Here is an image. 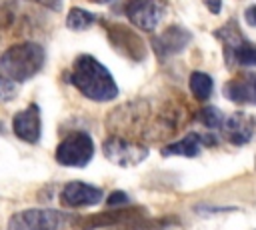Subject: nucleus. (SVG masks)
Listing matches in <instances>:
<instances>
[{
  "mask_svg": "<svg viewBox=\"0 0 256 230\" xmlns=\"http://www.w3.org/2000/svg\"><path fill=\"white\" fill-rule=\"evenodd\" d=\"M68 82L80 90L82 96L94 102H110L118 96V86L110 70L90 54L76 56L68 72Z\"/></svg>",
  "mask_w": 256,
  "mask_h": 230,
  "instance_id": "1",
  "label": "nucleus"
},
{
  "mask_svg": "<svg viewBox=\"0 0 256 230\" xmlns=\"http://www.w3.org/2000/svg\"><path fill=\"white\" fill-rule=\"evenodd\" d=\"M44 60L46 52L38 42H20L0 54V72L14 82H26L42 70Z\"/></svg>",
  "mask_w": 256,
  "mask_h": 230,
  "instance_id": "2",
  "label": "nucleus"
},
{
  "mask_svg": "<svg viewBox=\"0 0 256 230\" xmlns=\"http://www.w3.org/2000/svg\"><path fill=\"white\" fill-rule=\"evenodd\" d=\"M214 38L222 42L224 62L228 68L232 66H256V44L250 42L240 30L236 20H228L218 30H214Z\"/></svg>",
  "mask_w": 256,
  "mask_h": 230,
  "instance_id": "3",
  "label": "nucleus"
},
{
  "mask_svg": "<svg viewBox=\"0 0 256 230\" xmlns=\"http://www.w3.org/2000/svg\"><path fill=\"white\" fill-rule=\"evenodd\" d=\"M68 220H74L66 212L54 208H28L8 218V230H62Z\"/></svg>",
  "mask_w": 256,
  "mask_h": 230,
  "instance_id": "4",
  "label": "nucleus"
},
{
  "mask_svg": "<svg viewBox=\"0 0 256 230\" xmlns=\"http://www.w3.org/2000/svg\"><path fill=\"white\" fill-rule=\"evenodd\" d=\"M146 218V208L140 206H124V208H112L106 212L90 214V216H76L72 220L74 230H96V228H106V226H116V224H130Z\"/></svg>",
  "mask_w": 256,
  "mask_h": 230,
  "instance_id": "5",
  "label": "nucleus"
},
{
  "mask_svg": "<svg viewBox=\"0 0 256 230\" xmlns=\"http://www.w3.org/2000/svg\"><path fill=\"white\" fill-rule=\"evenodd\" d=\"M102 24H104L110 48H114L120 56L132 62H142L146 58V44L132 28L118 22H102Z\"/></svg>",
  "mask_w": 256,
  "mask_h": 230,
  "instance_id": "6",
  "label": "nucleus"
},
{
  "mask_svg": "<svg viewBox=\"0 0 256 230\" xmlns=\"http://www.w3.org/2000/svg\"><path fill=\"white\" fill-rule=\"evenodd\" d=\"M56 162L60 166H74L82 168L86 166L94 156V142L90 134L86 132H72L68 134L56 148Z\"/></svg>",
  "mask_w": 256,
  "mask_h": 230,
  "instance_id": "7",
  "label": "nucleus"
},
{
  "mask_svg": "<svg viewBox=\"0 0 256 230\" xmlns=\"http://www.w3.org/2000/svg\"><path fill=\"white\" fill-rule=\"evenodd\" d=\"M102 152L106 156V160H110L116 166L122 168H130L140 164L142 160H146L148 156V146L128 140V138H120V136H110L104 140L102 144Z\"/></svg>",
  "mask_w": 256,
  "mask_h": 230,
  "instance_id": "8",
  "label": "nucleus"
},
{
  "mask_svg": "<svg viewBox=\"0 0 256 230\" xmlns=\"http://www.w3.org/2000/svg\"><path fill=\"white\" fill-rule=\"evenodd\" d=\"M124 12L136 28L144 32H152L160 24L166 12V2L164 0H124Z\"/></svg>",
  "mask_w": 256,
  "mask_h": 230,
  "instance_id": "9",
  "label": "nucleus"
},
{
  "mask_svg": "<svg viewBox=\"0 0 256 230\" xmlns=\"http://www.w3.org/2000/svg\"><path fill=\"white\" fill-rule=\"evenodd\" d=\"M192 40V32L186 30L180 24H172L168 28H164L158 36L152 38V50L156 54L158 60H168L176 54H180Z\"/></svg>",
  "mask_w": 256,
  "mask_h": 230,
  "instance_id": "10",
  "label": "nucleus"
},
{
  "mask_svg": "<svg viewBox=\"0 0 256 230\" xmlns=\"http://www.w3.org/2000/svg\"><path fill=\"white\" fill-rule=\"evenodd\" d=\"M104 192L98 186H92L88 182H68L62 192H60V202L68 208H86V206H94L102 200Z\"/></svg>",
  "mask_w": 256,
  "mask_h": 230,
  "instance_id": "11",
  "label": "nucleus"
},
{
  "mask_svg": "<svg viewBox=\"0 0 256 230\" xmlns=\"http://www.w3.org/2000/svg\"><path fill=\"white\" fill-rule=\"evenodd\" d=\"M12 130L20 140H24L28 144H36L40 140V134H42L38 104H28V108L16 112L12 118Z\"/></svg>",
  "mask_w": 256,
  "mask_h": 230,
  "instance_id": "12",
  "label": "nucleus"
},
{
  "mask_svg": "<svg viewBox=\"0 0 256 230\" xmlns=\"http://www.w3.org/2000/svg\"><path fill=\"white\" fill-rule=\"evenodd\" d=\"M226 100L236 104H256V74H240L222 88Z\"/></svg>",
  "mask_w": 256,
  "mask_h": 230,
  "instance_id": "13",
  "label": "nucleus"
},
{
  "mask_svg": "<svg viewBox=\"0 0 256 230\" xmlns=\"http://www.w3.org/2000/svg\"><path fill=\"white\" fill-rule=\"evenodd\" d=\"M254 126H256V122L252 116H248L246 112H234L232 116H228L224 120L222 132L228 138V142L242 146V144L250 142V138L254 134Z\"/></svg>",
  "mask_w": 256,
  "mask_h": 230,
  "instance_id": "14",
  "label": "nucleus"
},
{
  "mask_svg": "<svg viewBox=\"0 0 256 230\" xmlns=\"http://www.w3.org/2000/svg\"><path fill=\"white\" fill-rule=\"evenodd\" d=\"M202 142H204V138L200 134L190 132L184 138H180V140H176L172 144H166L160 152H162V156H186V158H194V156L200 154Z\"/></svg>",
  "mask_w": 256,
  "mask_h": 230,
  "instance_id": "15",
  "label": "nucleus"
},
{
  "mask_svg": "<svg viewBox=\"0 0 256 230\" xmlns=\"http://www.w3.org/2000/svg\"><path fill=\"white\" fill-rule=\"evenodd\" d=\"M188 88L192 92V96L200 102L208 100L212 96V90H214V82L210 78V74L206 72H200V70H194L188 78Z\"/></svg>",
  "mask_w": 256,
  "mask_h": 230,
  "instance_id": "16",
  "label": "nucleus"
},
{
  "mask_svg": "<svg viewBox=\"0 0 256 230\" xmlns=\"http://www.w3.org/2000/svg\"><path fill=\"white\" fill-rule=\"evenodd\" d=\"M94 22H98V16L84 10V8H78V6H72L68 16H66V26L70 30H88Z\"/></svg>",
  "mask_w": 256,
  "mask_h": 230,
  "instance_id": "17",
  "label": "nucleus"
},
{
  "mask_svg": "<svg viewBox=\"0 0 256 230\" xmlns=\"http://www.w3.org/2000/svg\"><path fill=\"white\" fill-rule=\"evenodd\" d=\"M196 120H198L200 124H204L206 128H210V130H216V128L222 130L226 118H224V114H222L216 106H204V108H200V112L196 114Z\"/></svg>",
  "mask_w": 256,
  "mask_h": 230,
  "instance_id": "18",
  "label": "nucleus"
},
{
  "mask_svg": "<svg viewBox=\"0 0 256 230\" xmlns=\"http://www.w3.org/2000/svg\"><path fill=\"white\" fill-rule=\"evenodd\" d=\"M18 90H16V82L6 78L4 74H0V102H8L12 98H16Z\"/></svg>",
  "mask_w": 256,
  "mask_h": 230,
  "instance_id": "19",
  "label": "nucleus"
},
{
  "mask_svg": "<svg viewBox=\"0 0 256 230\" xmlns=\"http://www.w3.org/2000/svg\"><path fill=\"white\" fill-rule=\"evenodd\" d=\"M128 202H130V198H128V194L122 192V190H114V192L108 196V206H110V208H124V206H128Z\"/></svg>",
  "mask_w": 256,
  "mask_h": 230,
  "instance_id": "20",
  "label": "nucleus"
},
{
  "mask_svg": "<svg viewBox=\"0 0 256 230\" xmlns=\"http://www.w3.org/2000/svg\"><path fill=\"white\" fill-rule=\"evenodd\" d=\"M244 20L248 22V26H254L256 28V4H252V6H248L244 10Z\"/></svg>",
  "mask_w": 256,
  "mask_h": 230,
  "instance_id": "21",
  "label": "nucleus"
},
{
  "mask_svg": "<svg viewBox=\"0 0 256 230\" xmlns=\"http://www.w3.org/2000/svg\"><path fill=\"white\" fill-rule=\"evenodd\" d=\"M34 2H38L40 6H44L48 10H54V12L62 10V0H34Z\"/></svg>",
  "mask_w": 256,
  "mask_h": 230,
  "instance_id": "22",
  "label": "nucleus"
},
{
  "mask_svg": "<svg viewBox=\"0 0 256 230\" xmlns=\"http://www.w3.org/2000/svg\"><path fill=\"white\" fill-rule=\"evenodd\" d=\"M204 4L212 14H218L222 10V0H204Z\"/></svg>",
  "mask_w": 256,
  "mask_h": 230,
  "instance_id": "23",
  "label": "nucleus"
},
{
  "mask_svg": "<svg viewBox=\"0 0 256 230\" xmlns=\"http://www.w3.org/2000/svg\"><path fill=\"white\" fill-rule=\"evenodd\" d=\"M90 2H94V4H104V2H108V0H90Z\"/></svg>",
  "mask_w": 256,
  "mask_h": 230,
  "instance_id": "24",
  "label": "nucleus"
},
{
  "mask_svg": "<svg viewBox=\"0 0 256 230\" xmlns=\"http://www.w3.org/2000/svg\"><path fill=\"white\" fill-rule=\"evenodd\" d=\"M254 166H256V160H254Z\"/></svg>",
  "mask_w": 256,
  "mask_h": 230,
  "instance_id": "25",
  "label": "nucleus"
}]
</instances>
